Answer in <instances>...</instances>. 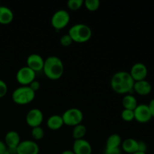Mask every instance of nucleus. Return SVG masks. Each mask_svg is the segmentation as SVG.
Instances as JSON below:
<instances>
[{
    "mask_svg": "<svg viewBox=\"0 0 154 154\" xmlns=\"http://www.w3.org/2000/svg\"><path fill=\"white\" fill-rule=\"evenodd\" d=\"M135 81L128 72L120 71L114 74L111 79V89L118 94H128L132 90Z\"/></svg>",
    "mask_w": 154,
    "mask_h": 154,
    "instance_id": "1",
    "label": "nucleus"
},
{
    "mask_svg": "<svg viewBox=\"0 0 154 154\" xmlns=\"http://www.w3.org/2000/svg\"><path fill=\"white\" fill-rule=\"evenodd\" d=\"M45 76L50 80H59L64 72V65L60 58L56 56H51L45 60L43 70Z\"/></svg>",
    "mask_w": 154,
    "mask_h": 154,
    "instance_id": "2",
    "label": "nucleus"
},
{
    "mask_svg": "<svg viewBox=\"0 0 154 154\" xmlns=\"http://www.w3.org/2000/svg\"><path fill=\"white\" fill-rule=\"evenodd\" d=\"M68 34L72 38L73 42L85 43L91 38L92 30L86 24L77 23L69 29Z\"/></svg>",
    "mask_w": 154,
    "mask_h": 154,
    "instance_id": "3",
    "label": "nucleus"
},
{
    "mask_svg": "<svg viewBox=\"0 0 154 154\" xmlns=\"http://www.w3.org/2000/svg\"><path fill=\"white\" fill-rule=\"evenodd\" d=\"M12 100L17 105H26L31 103L35 97V93L29 86H21L12 93Z\"/></svg>",
    "mask_w": 154,
    "mask_h": 154,
    "instance_id": "4",
    "label": "nucleus"
},
{
    "mask_svg": "<svg viewBox=\"0 0 154 154\" xmlns=\"http://www.w3.org/2000/svg\"><path fill=\"white\" fill-rule=\"evenodd\" d=\"M63 123L69 126H75L81 124L84 119L83 112L79 108H72L66 110L62 115Z\"/></svg>",
    "mask_w": 154,
    "mask_h": 154,
    "instance_id": "5",
    "label": "nucleus"
},
{
    "mask_svg": "<svg viewBox=\"0 0 154 154\" xmlns=\"http://www.w3.org/2000/svg\"><path fill=\"white\" fill-rule=\"evenodd\" d=\"M70 21V14L69 12L63 9L57 11L53 14L51 20V26L56 30H60L67 26Z\"/></svg>",
    "mask_w": 154,
    "mask_h": 154,
    "instance_id": "6",
    "label": "nucleus"
},
{
    "mask_svg": "<svg viewBox=\"0 0 154 154\" xmlns=\"http://www.w3.org/2000/svg\"><path fill=\"white\" fill-rule=\"evenodd\" d=\"M36 73L27 66H23L17 72V81L21 86H29L35 80Z\"/></svg>",
    "mask_w": 154,
    "mask_h": 154,
    "instance_id": "7",
    "label": "nucleus"
},
{
    "mask_svg": "<svg viewBox=\"0 0 154 154\" xmlns=\"http://www.w3.org/2000/svg\"><path fill=\"white\" fill-rule=\"evenodd\" d=\"M44 120V114L38 108L29 110L26 116V122L29 126L32 128L41 126Z\"/></svg>",
    "mask_w": 154,
    "mask_h": 154,
    "instance_id": "8",
    "label": "nucleus"
},
{
    "mask_svg": "<svg viewBox=\"0 0 154 154\" xmlns=\"http://www.w3.org/2000/svg\"><path fill=\"white\" fill-rule=\"evenodd\" d=\"M135 120L140 123H148L153 117L150 112L148 106L145 104H140L134 110Z\"/></svg>",
    "mask_w": 154,
    "mask_h": 154,
    "instance_id": "9",
    "label": "nucleus"
},
{
    "mask_svg": "<svg viewBox=\"0 0 154 154\" xmlns=\"http://www.w3.org/2000/svg\"><path fill=\"white\" fill-rule=\"evenodd\" d=\"M39 147L37 143L32 140H25L20 143L17 147V154H38Z\"/></svg>",
    "mask_w": 154,
    "mask_h": 154,
    "instance_id": "10",
    "label": "nucleus"
},
{
    "mask_svg": "<svg viewBox=\"0 0 154 154\" xmlns=\"http://www.w3.org/2000/svg\"><path fill=\"white\" fill-rule=\"evenodd\" d=\"M129 74L135 82V81L146 80L148 74V70L147 66L144 63H137L132 66Z\"/></svg>",
    "mask_w": 154,
    "mask_h": 154,
    "instance_id": "11",
    "label": "nucleus"
},
{
    "mask_svg": "<svg viewBox=\"0 0 154 154\" xmlns=\"http://www.w3.org/2000/svg\"><path fill=\"white\" fill-rule=\"evenodd\" d=\"M45 60L38 54H32L27 57L26 66L34 71L35 72H38L43 70Z\"/></svg>",
    "mask_w": 154,
    "mask_h": 154,
    "instance_id": "12",
    "label": "nucleus"
},
{
    "mask_svg": "<svg viewBox=\"0 0 154 154\" xmlns=\"http://www.w3.org/2000/svg\"><path fill=\"white\" fill-rule=\"evenodd\" d=\"M72 151L75 154H92L93 148L88 141L82 138V139L75 140Z\"/></svg>",
    "mask_w": 154,
    "mask_h": 154,
    "instance_id": "13",
    "label": "nucleus"
},
{
    "mask_svg": "<svg viewBox=\"0 0 154 154\" xmlns=\"http://www.w3.org/2000/svg\"><path fill=\"white\" fill-rule=\"evenodd\" d=\"M5 144L8 148L17 149L20 143L21 142L19 133L14 130H11L6 133L5 136Z\"/></svg>",
    "mask_w": 154,
    "mask_h": 154,
    "instance_id": "14",
    "label": "nucleus"
},
{
    "mask_svg": "<svg viewBox=\"0 0 154 154\" xmlns=\"http://www.w3.org/2000/svg\"><path fill=\"white\" fill-rule=\"evenodd\" d=\"M133 90L140 96H147L152 91V85L147 80L135 81L134 84Z\"/></svg>",
    "mask_w": 154,
    "mask_h": 154,
    "instance_id": "15",
    "label": "nucleus"
},
{
    "mask_svg": "<svg viewBox=\"0 0 154 154\" xmlns=\"http://www.w3.org/2000/svg\"><path fill=\"white\" fill-rule=\"evenodd\" d=\"M122 150L126 153L133 154L138 151V141L134 138H126L122 141Z\"/></svg>",
    "mask_w": 154,
    "mask_h": 154,
    "instance_id": "16",
    "label": "nucleus"
},
{
    "mask_svg": "<svg viewBox=\"0 0 154 154\" xmlns=\"http://www.w3.org/2000/svg\"><path fill=\"white\" fill-rule=\"evenodd\" d=\"M14 20V13L7 6H0V24L7 25Z\"/></svg>",
    "mask_w": 154,
    "mask_h": 154,
    "instance_id": "17",
    "label": "nucleus"
},
{
    "mask_svg": "<svg viewBox=\"0 0 154 154\" xmlns=\"http://www.w3.org/2000/svg\"><path fill=\"white\" fill-rule=\"evenodd\" d=\"M64 125L62 116L58 114H54L51 116L47 120V126L51 130H58L61 129Z\"/></svg>",
    "mask_w": 154,
    "mask_h": 154,
    "instance_id": "18",
    "label": "nucleus"
},
{
    "mask_svg": "<svg viewBox=\"0 0 154 154\" xmlns=\"http://www.w3.org/2000/svg\"><path fill=\"white\" fill-rule=\"evenodd\" d=\"M122 105L124 109H129L134 111L138 106V101L134 96L130 94L125 95L124 97L122 99Z\"/></svg>",
    "mask_w": 154,
    "mask_h": 154,
    "instance_id": "19",
    "label": "nucleus"
},
{
    "mask_svg": "<svg viewBox=\"0 0 154 154\" xmlns=\"http://www.w3.org/2000/svg\"><path fill=\"white\" fill-rule=\"evenodd\" d=\"M122 144L121 137L118 134H112L108 138L106 141L105 149L120 148Z\"/></svg>",
    "mask_w": 154,
    "mask_h": 154,
    "instance_id": "20",
    "label": "nucleus"
},
{
    "mask_svg": "<svg viewBox=\"0 0 154 154\" xmlns=\"http://www.w3.org/2000/svg\"><path fill=\"white\" fill-rule=\"evenodd\" d=\"M87 134V128L84 125L79 124L74 126L73 131H72V136L75 140L82 139Z\"/></svg>",
    "mask_w": 154,
    "mask_h": 154,
    "instance_id": "21",
    "label": "nucleus"
},
{
    "mask_svg": "<svg viewBox=\"0 0 154 154\" xmlns=\"http://www.w3.org/2000/svg\"><path fill=\"white\" fill-rule=\"evenodd\" d=\"M84 5L90 11H96L100 6V2L99 0H86L84 2Z\"/></svg>",
    "mask_w": 154,
    "mask_h": 154,
    "instance_id": "22",
    "label": "nucleus"
},
{
    "mask_svg": "<svg viewBox=\"0 0 154 154\" xmlns=\"http://www.w3.org/2000/svg\"><path fill=\"white\" fill-rule=\"evenodd\" d=\"M45 136V131L41 126L35 127L32 129V137L35 141L42 140Z\"/></svg>",
    "mask_w": 154,
    "mask_h": 154,
    "instance_id": "23",
    "label": "nucleus"
},
{
    "mask_svg": "<svg viewBox=\"0 0 154 154\" xmlns=\"http://www.w3.org/2000/svg\"><path fill=\"white\" fill-rule=\"evenodd\" d=\"M121 118L125 122H132L135 120L134 111L129 109H123L121 112Z\"/></svg>",
    "mask_w": 154,
    "mask_h": 154,
    "instance_id": "24",
    "label": "nucleus"
},
{
    "mask_svg": "<svg viewBox=\"0 0 154 154\" xmlns=\"http://www.w3.org/2000/svg\"><path fill=\"white\" fill-rule=\"evenodd\" d=\"M84 2L83 0H69L67 2V6L70 10L77 11L82 7Z\"/></svg>",
    "mask_w": 154,
    "mask_h": 154,
    "instance_id": "25",
    "label": "nucleus"
},
{
    "mask_svg": "<svg viewBox=\"0 0 154 154\" xmlns=\"http://www.w3.org/2000/svg\"><path fill=\"white\" fill-rule=\"evenodd\" d=\"M60 44H61L62 46L63 47H69L73 43V41H72V38L70 37L69 34H65L60 38Z\"/></svg>",
    "mask_w": 154,
    "mask_h": 154,
    "instance_id": "26",
    "label": "nucleus"
},
{
    "mask_svg": "<svg viewBox=\"0 0 154 154\" xmlns=\"http://www.w3.org/2000/svg\"><path fill=\"white\" fill-rule=\"evenodd\" d=\"M8 93V86L4 81L0 79V99L3 98Z\"/></svg>",
    "mask_w": 154,
    "mask_h": 154,
    "instance_id": "27",
    "label": "nucleus"
},
{
    "mask_svg": "<svg viewBox=\"0 0 154 154\" xmlns=\"http://www.w3.org/2000/svg\"><path fill=\"white\" fill-rule=\"evenodd\" d=\"M29 87H30V89H31L32 91H34L35 93L38 90H39V89H40L41 87V84L40 83H39V81L35 80V81H33L29 85Z\"/></svg>",
    "mask_w": 154,
    "mask_h": 154,
    "instance_id": "28",
    "label": "nucleus"
},
{
    "mask_svg": "<svg viewBox=\"0 0 154 154\" xmlns=\"http://www.w3.org/2000/svg\"><path fill=\"white\" fill-rule=\"evenodd\" d=\"M147 150V145L144 141H138V151L141 153H146Z\"/></svg>",
    "mask_w": 154,
    "mask_h": 154,
    "instance_id": "29",
    "label": "nucleus"
},
{
    "mask_svg": "<svg viewBox=\"0 0 154 154\" xmlns=\"http://www.w3.org/2000/svg\"><path fill=\"white\" fill-rule=\"evenodd\" d=\"M104 154H121V150L120 148L105 149Z\"/></svg>",
    "mask_w": 154,
    "mask_h": 154,
    "instance_id": "30",
    "label": "nucleus"
},
{
    "mask_svg": "<svg viewBox=\"0 0 154 154\" xmlns=\"http://www.w3.org/2000/svg\"><path fill=\"white\" fill-rule=\"evenodd\" d=\"M8 147L4 141L0 140V154H7Z\"/></svg>",
    "mask_w": 154,
    "mask_h": 154,
    "instance_id": "31",
    "label": "nucleus"
},
{
    "mask_svg": "<svg viewBox=\"0 0 154 154\" xmlns=\"http://www.w3.org/2000/svg\"><path fill=\"white\" fill-rule=\"evenodd\" d=\"M147 106H148L149 110H150V114H151L152 117H154V99H151V100L150 101V102H149V104L147 105Z\"/></svg>",
    "mask_w": 154,
    "mask_h": 154,
    "instance_id": "32",
    "label": "nucleus"
},
{
    "mask_svg": "<svg viewBox=\"0 0 154 154\" xmlns=\"http://www.w3.org/2000/svg\"><path fill=\"white\" fill-rule=\"evenodd\" d=\"M61 154H75V153H74V152L72 151V150H64V151L62 152Z\"/></svg>",
    "mask_w": 154,
    "mask_h": 154,
    "instance_id": "33",
    "label": "nucleus"
},
{
    "mask_svg": "<svg viewBox=\"0 0 154 154\" xmlns=\"http://www.w3.org/2000/svg\"><path fill=\"white\" fill-rule=\"evenodd\" d=\"M133 154H147V153H141V152H136V153H135Z\"/></svg>",
    "mask_w": 154,
    "mask_h": 154,
    "instance_id": "34",
    "label": "nucleus"
},
{
    "mask_svg": "<svg viewBox=\"0 0 154 154\" xmlns=\"http://www.w3.org/2000/svg\"><path fill=\"white\" fill-rule=\"evenodd\" d=\"M0 6H1V2H0Z\"/></svg>",
    "mask_w": 154,
    "mask_h": 154,
    "instance_id": "35",
    "label": "nucleus"
}]
</instances>
